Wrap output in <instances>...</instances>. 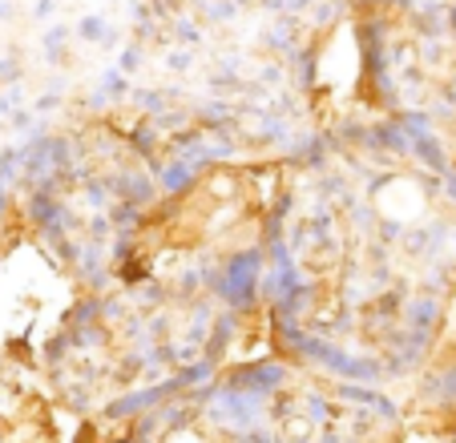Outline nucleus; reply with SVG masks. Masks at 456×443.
<instances>
[]
</instances>
